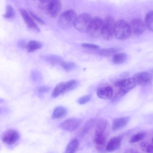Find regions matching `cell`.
Returning a JSON list of instances; mask_svg holds the SVG:
<instances>
[{
    "label": "cell",
    "mask_w": 153,
    "mask_h": 153,
    "mask_svg": "<svg viewBox=\"0 0 153 153\" xmlns=\"http://www.w3.org/2000/svg\"><path fill=\"white\" fill-rule=\"evenodd\" d=\"M136 83L133 78H128L119 80L114 84L115 86L119 88L118 91L114 99L116 101L125 96L134 88Z\"/></svg>",
    "instance_id": "cell-1"
},
{
    "label": "cell",
    "mask_w": 153,
    "mask_h": 153,
    "mask_svg": "<svg viewBox=\"0 0 153 153\" xmlns=\"http://www.w3.org/2000/svg\"><path fill=\"white\" fill-rule=\"evenodd\" d=\"M77 16L73 9H70L63 12L59 17L58 25L62 28H67L74 26Z\"/></svg>",
    "instance_id": "cell-2"
},
{
    "label": "cell",
    "mask_w": 153,
    "mask_h": 153,
    "mask_svg": "<svg viewBox=\"0 0 153 153\" xmlns=\"http://www.w3.org/2000/svg\"><path fill=\"white\" fill-rule=\"evenodd\" d=\"M131 33L129 24L123 20H119L116 22L114 35L117 39L125 40L131 36Z\"/></svg>",
    "instance_id": "cell-3"
},
{
    "label": "cell",
    "mask_w": 153,
    "mask_h": 153,
    "mask_svg": "<svg viewBox=\"0 0 153 153\" xmlns=\"http://www.w3.org/2000/svg\"><path fill=\"white\" fill-rule=\"evenodd\" d=\"M116 22L111 16H108L103 20L101 36L106 40L111 39L114 35V29Z\"/></svg>",
    "instance_id": "cell-4"
},
{
    "label": "cell",
    "mask_w": 153,
    "mask_h": 153,
    "mask_svg": "<svg viewBox=\"0 0 153 153\" xmlns=\"http://www.w3.org/2000/svg\"><path fill=\"white\" fill-rule=\"evenodd\" d=\"M93 18L88 13H82L77 16L74 26L77 31L87 33Z\"/></svg>",
    "instance_id": "cell-5"
},
{
    "label": "cell",
    "mask_w": 153,
    "mask_h": 153,
    "mask_svg": "<svg viewBox=\"0 0 153 153\" xmlns=\"http://www.w3.org/2000/svg\"><path fill=\"white\" fill-rule=\"evenodd\" d=\"M77 81L74 79L61 82L58 84L54 88L52 96L55 98L74 88L77 85Z\"/></svg>",
    "instance_id": "cell-6"
},
{
    "label": "cell",
    "mask_w": 153,
    "mask_h": 153,
    "mask_svg": "<svg viewBox=\"0 0 153 153\" xmlns=\"http://www.w3.org/2000/svg\"><path fill=\"white\" fill-rule=\"evenodd\" d=\"M103 20L98 16L93 17L87 33L91 36L97 38L101 35Z\"/></svg>",
    "instance_id": "cell-7"
},
{
    "label": "cell",
    "mask_w": 153,
    "mask_h": 153,
    "mask_svg": "<svg viewBox=\"0 0 153 153\" xmlns=\"http://www.w3.org/2000/svg\"><path fill=\"white\" fill-rule=\"evenodd\" d=\"M82 122L79 118H71L63 121L59 125L60 128L65 131H74L80 126Z\"/></svg>",
    "instance_id": "cell-8"
},
{
    "label": "cell",
    "mask_w": 153,
    "mask_h": 153,
    "mask_svg": "<svg viewBox=\"0 0 153 153\" xmlns=\"http://www.w3.org/2000/svg\"><path fill=\"white\" fill-rule=\"evenodd\" d=\"M131 33L136 36H139L144 32L146 28L145 23L139 18H134L129 24Z\"/></svg>",
    "instance_id": "cell-9"
},
{
    "label": "cell",
    "mask_w": 153,
    "mask_h": 153,
    "mask_svg": "<svg viewBox=\"0 0 153 153\" xmlns=\"http://www.w3.org/2000/svg\"><path fill=\"white\" fill-rule=\"evenodd\" d=\"M19 135L16 130L9 129L5 131L1 136L3 142L5 144L11 145L15 143L19 140Z\"/></svg>",
    "instance_id": "cell-10"
},
{
    "label": "cell",
    "mask_w": 153,
    "mask_h": 153,
    "mask_svg": "<svg viewBox=\"0 0 153 153\" xmlns=\"http://www.w3.org/2000/svg\"><path fill=\"white\" fill-rule=\"evenodd\" d=\"M19 12L28 28L37 32L40 31L39 28L34 22L33 19L26 10L21 8L19 10Z\"/></svg>",
    "instance_id": "cell-11"
},
{
    "label": "cell",
    "mask_w": 153,
    "mask_h": 153,
    "mask_svg": "<svg viewBox=\"0 0 153 153\" xmlns=\"http://www.w3.org/2000/svg\"><path fill=\"white\" fill-rule=\"evenodd\" d=\"M62 7V4L59 0H51L48 4L47 10L50 16L56 17L59 13Z\"/></svg>",
    "instance_id": "cell-12"
},
{
    "label": "cell",
    "mask_w": 153,
    "mask_h": 153,
    "mask_svg": "<svg viewBox=\"0 0 153 153\" xmlns=\"http://www.w3.org/2000/svg\"><path fill=\"white\" fill-rule=\"evenodd\" d=\"M136 84L145 85L149 83L152 79L151 75L146 72H142L136 74L133 78Z\"/></svg>",
    "instance_id": "cell-13"
},
{
    "label": "cell",
    "mask_w": 153,
    "mask_h": 153,
    "mask_svg": "<svg viewBox=\"0 0 153 153\" xmlns=\"http://www.w3.org/2000/svg\"><path fill=\"white\" fill-rule=\"evenodd\" d=\"M121 141L122 139L120 137H112L107 143L105 147L106 150L111 152L118 149L121 146Z\"/></svg>",
    "instance_id": "cell-14"
},
{
    "label": "cell",
    "mask_w": 153,
    "mask_h": 153,
    "mask_svg": "<svg viewBox=\"0 0 153 153\" xmlns=\"http://www.w3.org/2000/svg\"><path fill=\"white\" fill-rule=\"evenodd\" d=\"M113 91L112 88L109 86L102 87L97 92V95L100 98L104 100L110 99L113 96Z\"/></svg>",
    "instance_id": "cell-15"
},
{
    "label": "cell",
    "mask_w": 153,
    "mask_h": 153,
    "mask_svg": "<svg viewBox=\"0 0 153 153\" xmlns=\"http://www.w3.org/2000/svg\"><path fill=\"white\" fill-rule=\"evenodd\" d=\"M94 142L98 151L102 152L105 149L106 138L103 133H95Z\"/></svg>",
    "instance_id": "cell-16"
},
{
    "label": "cell",
    "mask_w": 153,
    "mask_h": 153,
    "mask_svg": "<svg viewBox=\"0 0 153 153\" xmlns=\"http://www.w3.org/2000/svg\"><path fill=\"white\" fill-rule=\"evenodd\" d=\"M129 121L128 117H122L114 119L112 122V128L113 131L120 129L127 124Z\"/></svg>",
    "instance_id": "cell-17"
},
{
    "label": "cell",
    "mask_w": 153,
    "mask_h": 153,
    "mask_svg": "<svg viewBox=\"0 0 153 153\" xmlns=\"http://www.w3.org/2000/svg\"><path fill=\"white\" fill-rule=\"evenodd\" d=\"M67 110L65 107L59 106L54 109L52 114V117L53 119H59L64 117L67 114Z\"/></svg>",
    "instance_id": "cell-18"
},
{
    "label": "cell",
    "mask_w": 153,
    "mask_h": 153,
    "mask_svg": "<svg viewBox=\"0 0 153 153\" xmlns=\"http://www.w3.org/2000/svg\"><path fill=\"white\" fill-rule=\"evenodd\" d=\"M42 44L35 40H32L29 41L27 43V48L29 52H32L41 48Z\"/></svg>",
    "instance_id": "cell-19"
},
{
    "label": "cell",
    "mask_w": 153,
    "mask_h": 153,
    "mask_svg": "<svg viewBox=\"0 0 153 153\" xmlns=\"http://www.w3.org/2000/svg\"><path fill=\"white\" fill-rule=\"evenodd\" d=\"M79 141L76 139H74L71 141L67 145L65 150V153H74L79 146Z\"/></svg>",
    "instance_id": "cell-20"
},
{
    "label": "cell",
    "mask_w": 153,
    "mask_h": 153,
    "mask_svg": "<svg viewBox=\"0 0 153 153\" xmlns=\"http://www.w3.org/2000/svg\"><path fill=\"white\" fill-rule=\"evenodd\" d=\"M117 49L114 48L102 49L98 50L97 52L100 56H102L108 57L114 56L117 52Z\"/></svg>",
    "instance_id": "cell-21"
},
{
    "label": "cell",
    "mask_w": 153,
    "mask_h": 153,
    "mask_svg": "<svg viewBox=\"0 0 153 153\" xmlns=\"http://www.w3.org/2000/svg\"><path fill=\"white\" fill-rule=\"evenodd\" d=\"M47 62L52 65L61 64L63 61L62 58L60 56L55 55H50L45 58Z\"/></svg>",
    "instance_id": "cell-22"
},
{
    "label": "cell",
    "mask_w": 153,
    "mask_h": 153,
    "mask_svg": "<svg viewBox=\"0 0 153 153\" xmlns=\"http://www.w3.org/2000/svg\"><path fill=\"white\" fill-rule=\"evenodd\" d=\"M127 58V55L125 53H116L113 56L112 61L115 64H121L123 63Z\"/></svg>",
    "instance_id": "cell-23"
},
{
    "label": "cell",
    "mask_w": 153,
    "mask_h": 153,
    "mask_svg": "<svg viewBox=\"0 0 153 153\" xmlns=\"http://www.w3.org/2000/svg\"><path fill=\"white\" fill-rule=\"evenodd\" d=\"M145 24L148 29L153 32V11H150L146 14Z\"/></svg>",
    "instance_id": "cell-24"
},
{
    "label": "cell",
    "mask_w": 153,
    "mask_h": 153,
    "mask_svg": "<svg viewBox=\"0 0 153 153\" xmlns=\"http://www.w3.org/2000/svg\"><path fill=\"white\" fill-rule=\"evenodd\" d=\"M108 123L107 121L105 119L100 120L97 125L95 133H103L107 127Z\"/></svg>",
    "instance_id": "cell-25"
},
{
    "label": "cell",
    "mask_w": 153,
    "mask_h": 153,
    "mask_svg": "<svg viewBox=\"0 0 153 153\" xmlns=\"http://www.w3.org/2000/svg\"><path fill=\"white\" fill-rule=\"evenodd\" d=\"M15 16V12L13 7L10 5H8L6 8L5 13L3 15L4 18L10 19L14 17Z\"/></svg>",
    "instance_id": "cell-26"
},
{
    "label": "cell",
    "mask_w": 153,
    "mask_h": 153,
    "mask_svg": "<svg viewBox=\"0 0 153 153\" xmlns=\"http://www.w3.org/2000/svg\"><path fill=\"white\" fill-rule=\"evenodd\" d=\"M145 134L143 132L136 133L131 138L130 142L132 143L138 142L142 140L145 137Z\"/></svg>",
    "instance_id": "cell-27"
},
{
    "label": "cell",
    "mask_w": 153,
    "mask_h": 153,
    "mask_svg": "<svg viewBox=\"0 0 153 153\" xmlns=\"http://www.w3.org/2000/svg\"><path fill=\"white\" fill-rule=\"evenodd\" d=\"M60 65L64 70L68 71L72 70L76 66L75 64L72 62L63 61Z\"/></svg>",
    "instance_id": "cell-28"
},
{
    "label": "cell",
    "mask_w": 153,
    "mask_h": 153,
    "mask_svg": "<svg viewBox=\"0 0 153 153\" xmlns=\"http://www.w3.org/2000/svg\"><path fill=\"white\" fill-rule=\"evenodd\" d=\"M91 98V96L90 95H87L80 97L77 100L78 103L80 104H84L89 102Z\"/></svg>",
    "instance_id": "cell-29"
},
{
    "label": "cell",
    "mask_w": 153,
    "mask_h": 153,
    "mask_svg": "<svg viewBox=\"0 0 153 153\" xmlns=\"http://www.w3.org/2000/svg\"><path fill=\"white\" fill-rule=\"evenodd\" d=\"M29 14L33 19L39 24L43 25L45 24V21L34 13L30 11L29 12Z\"/></svg>",
    "instance_id": "cell-30"
},
{
    "label": "cell",
    "mask_w": 153,
    "mask_h": 153,
    "mask_svg": "<svg viewBox=\"0 0 153 153\" xmlns=\"http://www.w3.org/2000/svg\"><path fill=\"white\" fill-rule=\"evenodd\" d=\"M82 46L84 48L91 49H97L99 48V46L97 45L88 43H82Z\"/></svg>",
    "instance_id": "cell-31"
},
{
    "label": "cell",
    "mask_w": 153,
    "mask_h": 153,
    "mask_svg": "<svg viewBox=\"0 0 153 153\" xmlns=\"http://www.w3.org/2000/svg\"><path fill=\"white\" fill-rule=\"evenodd\" d=\"M31 76L32 80L34 81H37L41 78V75L38 71L34 70L31 72Z\"/></svg>",
    "instance_id": "cell-32"
},
{
    "label": "cell",
    "mask_w": 153,
    "mask_h": 153,
    "mask_svg": "<svg viewBox=\"0 0 153 153\" xmlns=\"http://www.w3.org/2000/svg\"><path fill=\"white\" fill-rule=\"evenodd\" d=\"M49 90V88L47 86H42L38 88V91L40 94H43L48 92Z\"/></svg>",
    "instance_id": "cell-33"
},
{
    "label": "cell",
    "mask_w": 153,
    "mask_h": 153,
    "mask_svg": "<svg viewBox=\"0 0 153 153\" xmlns=\"http://www.w3.org/2000/svg\"><path fill=\"white\" fill-rule=\"evenodd\" d=\"M27 43L23 40L19 41L18 43V46L21 48H27Z\"/></svg>",
    "instance_id": "cell-34"
},
{
    "label": "cell",
    "mask_w": 153,
    "mask_h": 153,
    "mask_svg": "<svg viewBox=\"0 0 153 153\" xmlns=\"http://www.w3.org/2000/svg\"><path fill=\"white\" fill-rule=\"evenodd\" d=\"M148 153H153V144L148 143L146 149V152Z\"/></svg>",
    "instance_id": "cell-35"
},
{
    "label": "cell",
    "mask_w": 153,
    "mask_h": 153,
    "mask_svg": "<svg viewBox=\"0 0 153 153\" xmlns=\"http://www.w3.org/2000/svg\"><path fill=\"white\" fill-rule=\"evenodd\" d=\"M148 143L146 142H143L141 143L140 146L141 149L142 151L146 152V149Z\"/></svg>",
    "instance_id": "cell-36"
},
{
    "label": "cell",
    "mask_w": 153,
    "mask_h": 153,
    "mask_svg": "<svg viewBox=\"0 0 153 153\" xmlns=\"http://www.w3.org/2000/svg\"><path fill=\"white\" fill-rule=\"evenodd\" d=\"M125 152L134 153L138 152L134 149H128Z\"/></svg>",
    "instance_id": "cell-37"
},
{
    "label": "cell",
    "mask_w": 153,
    "mask_h": 153,
    "mask_svg": "<svg viewBox=\"0 0 153 153\" xmlns=\"http://www.w3.org/2000/svg\"><path fill=\"white\" fill-rule=\"evenodd\" d=\"M51 0H39V1L41 2L45 3L48 1H50Z\"/></svg>",
    "instance_id": "cell-38"
},
{
    "label": "cell",
    "mask_w": 153,
    "mask_h": 153,
    "mask_svg": "<svg viewBox=\"0 0 153 153\" xmlns=\"http://www.w3.org/2000/svg\"><path fill=\"white\" fill-rule=\"evenodd\" d=\"M152 144H153V137H152Z\"/></svg>",
    "instance_id": "cell-39"
}]
</instances>
